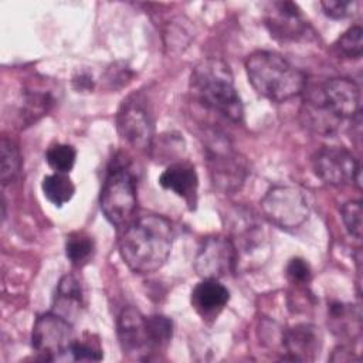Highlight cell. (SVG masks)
<instances>
[{
    "label": "cell",
    "mask_w": 363,
    "mask_h": 363,
    "mask_svg": "<svg viewBox=\"0 0 363 363\" xmlns=\"http://www.w3.org/2000/svg\"><path fill=\"white\" fill-rule=\"evenodd\" d=\"M337 55L350 60H359L363 52V30L360 26L347 28L333 44Z\"/></svg>",
    "instance_id": "603a6c76"
},
{
    "label": "cell",
    "mask_w": 363,
    "mask_h": 363,
    "mask_svg": "<svg viewBox=\"0 0 363 363\" xmlns=\"http://www.w3.org/2000/svg\"><path fill=\"white\" fill-rule=\"evenodd\" d=\"M328 320L335 333L339 336L353 337L360 332V313L353 305L343 302H330L328 305Z\"/></svg>",
    "instance_id": "ac0fdd59"
},
{
    "label": "cell",
    "mask_w": 363,
    "mask_h": 363,
    "mask_svg": "<svg viewBox=\"0 0 363 363\" xmlns=\"http://www.w3.org/2000/svg\"><path fill=\"white\" fill-rule=\"evenodd\" d=\"M133 77V72L125 62H115L106 68L102 79L109 89H119L126 86Z\"/></svg>",
    "instance_id": "4316f807"
},
{
    "label": "cell",
    "mask_w": 363,
    "mask_h": 363,
    "mask_svg": "<svg viewBox=\"0 0 363 363\" xmlns=\"http://www.w3.org/2000/svg\"><path fill=\"white\" fill-rule=\"evenodd\" d=\"M265 26L271 37L282 43L308 41L315 34L298 4L292 1L271 3L265 13Z\"/></svg>",
    "instance_id": "4fadbf2b"
},
{
    "label": "cell",
    "mask_w": 363,
    "mask_h": 363,
    "mask_svg": "<svg viewBox=\"0 0 363 363\" xmlns=\"http://www.w3.org/2000/svg\"><path fill=\"white\" fill-rule=\"evenodd\" d=\"M357 0H323L320 1V7L329 18L343 20L354 16L359 7Z\"/></svg>",
    "instance_id": "484cf974"
},
{
    "label": "cell",
    "mask_w": 363,
    "mask_h": 363,
    "mask_svg": "<svg viewBox=\"0 0 363 363\" xmlns=\"http://www.w3.org/2000/svg\"><path fill=\"white\" fill-rule=\"evenodd\" d=\"M21 156L17 145L3 136L0 145V179L3 186L11 183L20 173Z\"/></svg>",
    "instance_id": "44dd1931"
},
{
    "label": "cell",
    "mask_w": 363,
    "mask_h": 363,
    "mask_svg": "<svg viewBox=\"0 0 363 363\" xmlns=\"http://www.w3.org/2000/svg\"><path fill=\"white\" fill-rule=\"evenodd\" d=\"M41 190L44 197L51 204L57 207H62L65 203H68L72 199L75 193V186L67 173L55 172L43 179Z\"/></svg>",
    "instance_id": "d6986e66"
},
{
    "label": "cell",
    "mask_w": 363,
    "mask_h": 363,
    "mask_svg": "<svg viewBox=\"0 0 363 363\" xmlns=\"http://www.w3.org/2000/svg\"><path fill=\"white\" fill-rule=\"evenodd\" d=\"M116 333L121 349L129 359L149 360L156 353L147 319L135 306H125L121 311L116 320Z\"/></svg>",
    "instance_id": "7c38bea8"
},
{
    "label": "cell",
    "mask_w": 363,
    "mask_h": 363,
    "mask_svg": "<svg viewBox=\"0 0 363 363\" xmlns=\"http://www.w3.org/2000/svg\"><path fill=\"white\" fill-rule=\"evenodd\" d=\"M340 217L346 231L360 240L362 238V201L350 200L345 203L340 208Z\"/></svg>",
    "instance_id": "d4e9b609"
},
{
    "label": "cell",
    "mask_w": 363,
    "mask_h": 363,
    "mask_svg": "<svg viewBox=\"0 0 363 363\" xmlns=\"http://www.w3.org/2000/svg\"><path fill=\"white\" fill-rule=\"evenodd\" d=\"M264 217L284 230L301 227L311 214L309 203L303 193L292 186H274L259 201Z\"/></svg>",
    "instance_id": "52a82bcc"
},
{
    "label": "cell",
    "mask_w": 363,
    "mask_h": 363,
    "mask_svg": "<svg viewBox=\"0 0 363 363\" xmlns=\"http://www.w3.org/2000/svg\"><path fill=\"white\" fill-rule=\"evenodd\" d=\"M315 174L326 184L345 186L356 183L360 187V163L345 147L326 146L312 157Z\"/></svg>",
    "instance_id": "30bf717a"
},
{
    "label": "cell",
    "mask_w": 363,
    "mask_h": 363,
    "mask_svg": "<svg viewBox=\"0 0 363 363\" xmlns=\"http://www.w3.org/2000/svg\"><path fill=\"white\" fill-rule=\"evenodd\" d=\"M211 180L224 193L241 189L248 176V163L223 135L211 133L204 146Z\"/></svg>",
    "instance_id": "8992f818"
},
{
    "label": "cell",
    "mask_w": 363,
    "mask_h": 363,
    "mask_svg": "<svg viewBox=\"0 0 363 363\" xmlns=\"http://www.w3.org/2000/svg\"><path fill=\"white\" fill-rule=\"evenodd\" d=\"M74 339L72 323L52 311L40 315L34 322L31 346L41 360L54 362L68 354Z\"/></svg>",
    "instance_id": "ba28073f"
},
{
    "label": "cell",
    "mask_w": 363,
    "mask_h": 363,
    "mask_svg": "<svg viewBox=\"0 0 363 363\" xmlns=\"http://www.w3.org/2000/svg\"><path fill=\"white\" fill-rule=\"evenodd\" d=\"M238 251L230 237L211 235L201 241L194 258V271L203 279H220L235 271Z\"/></svg>",
    "instance_id": "9c48e42d"
},
{
    "label": "cell",
    "mask_w": 363,
    "mask_h": 363,
    "mask_svg": "<svg viewBox=\"0 0 363 363\" xmlns=\"http://www.w3.org/2000/svg\"><path fill=\"white\" fill-rule=\"evenodd\" d=\"M118 132L132 147L149 150L155 139V125L143 101L130 95L126 98L116 115Z\"/></svg>",
    "instance_id": "8fae6325"
},
{
    "label": "cell",
    "mask_w": 363,
    "mask_h": 363,
    "mask_svg": "<svg viewBox=\"0 0 363 363\" xmlns=\"http://www.w3.org/2000/svg\"><path fill=\"white\" fill-rule=\"evenodd\" d=\"M84 306L82 288L79 281L74 275H64L57 286V294L54 299V311L67 320H72L79 315Z\"/></svg>",
    "instance_id": "e0dca14e"
},
{
    "label": "cell",
    "mask_w": 363,
    "mask_h": 363,
    "mask_svg": "<svg viewBox=\"0 0 363 363\" xmlns=\"http://www.w3.org/2000/svg\"><path fill=\"white\" fill-rule=\"evenodd\" d=\"M284 359L295 362H312L320 352L322 335L312 323H296L281 333Z\"/></svg>",
    "instance_id": "5bb4252c"
},
{
    "label": "cell",
    "mask_w": 363,
    "mask_h": 363,
    "mask_svg": "<svg viewBox=\"0 0 363 363\" xmlns=\"http://www.w3.org/2000/svg\"><path fill=\"white\" fill-rule=\"evenodd\" d=\"M99 206L105 218L115 227L128 225L132 221L138 206L135 176L128 166L118 160L108 169L99 194Z\"/></svg>",
    "instance_id": "5b68a950"
},
{
    "label": "cell",
    "mask_w": 363,
    "mask_h": 363,
    "mask_svg": "<svg viewBox=\"0 0 363 363\" xmlns=\"http://www.w3.org/2000/svg\"><path fill=\"white\" fill-rule=\"evenodd\" d=\"M190 88L194 98L207 109L234 123L242 121V102L234 86L230 67L224 61L207 58L197 64L190 77Z\"/></svg>",
    "instance_id": "277c9868"
},
{
    "label": "cell",
    "mask_w": 363,
    "mask_h": 363,
    "mask_svg": "<svg viewBox=\"0 0 363 363\" xmlns=\"http://www.w3.org/2000/svg\"><path fill=\"white\" fill-rule=\"evenodd\" d=\"M68 354H71V359L77 362H99L104 357L99 342L92 336L74 339L68 349Z\"/></svg>",
    "instance_id": "cb8c5ba5"
},
{
    "label": "cell",
    "mask_w": 363,
    "mask_h": 363,
    "mask_svg": "<svg viewBox=\"0 0 363 363\" xmlns=\"http://www.w3.org/2000/svg\"><path fill=\"white\" fill-rule=\"evenodd\" d=\"M248 82L254 91L272 102H285L303 94L306 75L274 51H255L245 60Z\"/></svg>",
    "instance_id": "3957f363"
},
{
    "label": "cell",
    "mask_w": 363,
    "mask_h": 363,
    "mask_svg": "<svg viewBox=\"0 0 363 363\" xmlns=\"http://www.w3.org/2000/svg\"><path fill=\"white\" fill-rule=\"evenodd\" d=\"M94 254H95V241L89 234L84 231H77V233H71L67 237L65 255L74 267L81 268L86 265L92 259Z\"/></svg>",
    "instance_id": "ffe728a7"
},
{
    "label": "cell",
    "mask_w": 363,
    "mask_h": 363,
    "mask_svg": "<svg viewBox=\"0 0 363 363\" xmlns=\"http://www.w3.org/2000/svg\"><path fill=\"white\" fill-rule=\"evenodd\" d=\"M159 184L182 197L190 208H194L199 189V177L194 164L186 160L170 163L159 176Z\"/></svg>",
    "instance_id": "9a60e30c"
},
{
    "label": "cell",
    "mask_w": 363,
    "mask_h": 363,
    "mask_svg": "<svg viewBox=\"0 0 363 363\" xmlns=\"http://www.w3.org/2000/svg\"><path fill=\"white\" fill-rule=\"evenodd\" d=\"M303 94V123L318 133L332 135L340 122L360 115V88L349 78H329Z\"/></svg>",
    "instance_id": "7a4b0ae2"
},
{
    "label": "cell",
    "mask_w": 363,
    "mask_h": 363,
    "mask_svg": "<svg viewBox=\"0 0 363 363\" xmlns=\"http://www.w3.org/2000/svg\"><path fill=\"white\" fill-rule=\"evenodd\" d=\"M353 350L345 345L342 346H337L335 350H333V354L330 356V360L333 362H350L353 360Z\"/></svg>",
    "instance_id": "f546056e"
},
{
    "label": "cell",
    "mask_w": 363,
    "mask_h": 363,
    "mask_svg": "<svg viewBox=\"0 0 363 363\" xmlns=\"http://www.w3.org/2000/svg\"><path fill=\"white\" fill-rule=\"evenodd\" d=\"M72 85L78 92H89L94 89V78L89 72H78L72 77Z\"/></svg>",
    "instance_id": "f1b7e54d"
},
{
    "label": "cell",
    "mask_w": 363,
    "mask_h": 363,
    "mask_svg": "<svg viewBox=\"0 0 363 363\" xmlns=\"http://www.w3.org/2000/svg\"><path fill=\"white\" fill-rule=\"evenodd\" d=\"M285 275L294 285H306L312 278V269L306 259L295 257L286 264Z\"/></svg>",
    "instance_id": "83f0119b"
},
{
    "label": "cell",
    "mask_w": 363,
    "mask_h": 363,
    "mask_svg": "<svg viewBox=\"0 0 363 363\" xmlns=\"http://www.w3.org/2000/svg\"><path fill=\"white\" fill-rule=\"evenodd\" d=\"M48 166L57 173H69L77 160V150L68 143H54L45 152Z\"/></svg>",
    "instance_id": "7402d4cb"
},
{
    "label": "cell",
    "mask_w": 363,
    "mask_h": 363,
    "mask_svg": "<svg viewBox=\"0 0 363 363\" xmlns=\"http://www.w3.org/2000/svg\"><path fill=\"white\" fill-rule=\"evenodd\" d=\"M172 223L160 214H143L132 220L119 238V252L128 268L136 274L160 269L173 247Z\"/></svg>",
    "instance_id": "6da1fadb"
},
{
    "label": "cell",
    "mask_w": 363,
    "mask_h": 363,
    "mask_svg": "<svg viewBox=\"0 0 363 363\" xmlns=\"http://www.w3.org/2000/svg\"><path fill=\"white\" fill-rule=\"evenodd\" d=\"M230 301V291L218 279H203L191 291L193 309L203 319L214 320Z\"/></svg>",
    "instance_id": "2e32d148"
}]
</instances>
